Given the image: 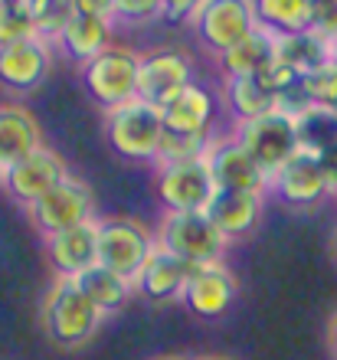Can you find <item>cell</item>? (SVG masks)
Returning <instances> with one entry per match:
<instances>
[{
  "instance_id": "6da1fadb",
  "label": "cell",
  "mask_w": 337,
  "mask_h": 360,
  "mask_svg": "<svg viewBox=\"0 0 337 360\" xmlns=\"http://www.w3.org/2000/svg\"><path fill=\"white\" fill-rule=\"evenodd\" d=\"M39 318H43V331L49 341L56 347H66V351L89 344L105 321V314L79 292V285L72 278H56L49 285Z\"/></svg>"
},
{
  "instance_id": "7a4b0ae2",
  "label": "cell",
  "mask_w": 337,
  "mask_h": 360,
  "mask_svg": "<svg viewBox=\"0 0 337 360\" xmlns=\"http://www.w3.org/2000/svg\"><path fill=\"white\" fill-rule=\"evenodd\" d=\"M105 138L112 144V151L125 161L154 164L160 138H164V115L158 105L132 98L105 112Z\"/></svg>"
},
{
  "instance_id": "3957f363",
  "label": "cell",
  "mask_w": 337,
  "mask_h": 360,
  "mask_svg": "<svg viewBox=\"0 0 337 360\" xmlns=\"http://www.w3.org/2000/svg\"><path fill=\"white\" fill-rule=\"evenodd\" d=\"M138 63L141 56L128 46H108L82 66V86L102 112L138 98Z\"/></svg>"
},
{
  "instance_id": "277c9868",
  "label": "cell",
  "mask_w": 337,
  "mask_h": 360,
  "mask_svg": "<svg viewBox=\"0 0 337 360\" xmlns=\"http://www.w3.org/2000/svg\"><path fill=\"white\" fill-rule=\"evenodd\" d=\"M158 246H164L190 266H206V262H223L226 236L213 226V219L203 210L164 213L158 229Z\"/></svg>"
},
{
  "instance_id": "5b68a950",
  "label": "cell",
  "mask_w": 337,
  "mask_h": 360,
  "mask_svg": "<svg viewBox=\"0 0 337 360\" xmlns=\"http://www.w3.org/2000/svg\"><path fill=\"white\" fill-rule=\"evenodd\" d=\"M154 249H158V233H151L141 219H98V266L112 269L128 282L138 278Z\"/></svg>"
},
{
  "instance_id": "8992f818",
  "label": "cell",
  "mask_w": 337,
  "mask_h": 360,
  "mask_svg": "<svg viewBox=\"0 0 337 360\" xmlns=\"http://www.w3.org/2000/svg\"><path fill=\"white\" fill-rule=\"evenodd\" d=\"M233 138L253 154V161L262 167L269 180L301 151L295 122L281 112L259 115V118H249V122H236Z\"/></svg>"
},
{
  "instance_id": "52a82bcc",
  "label": "cell",
  "mask_w": 337,
  "mask_h": 360,
  "mask_svg": "<svg viewBox=\"0 0 337 360\" xmlns=\"http://www.w3.org/2000/svg\"><path fill=\"white\" fill-rule=\"evenodd\" d=\"M190 23L197 39L216 56H223L226 49H233L253 30H259L253 0H203Z\"/></svg>"
},
{
  "instance_id": "ba28073f",
  "label": "cell",
  "mask_w": 337,
  "mask_h": 360,
  "mask_svg": "<svg viewBox=\"0 0 337 360\" xmlns=\"http://www.w3.org/2000/svg\"><path fill=\"white\" fill-rule=\"evenodd\" d=\"M27 213L43 239L56 236L63 229L85 223V219H95V193L82 177L69 174L59 187H53L46 197H39L33 207H27Z\"/></svg>"
},
{
  "instance_id": "9c48e42d",
  "label": "cell",
  "mask_w": 337,
  "mask_h": 360,
  "mask_svg": "<svg viewBox=\"0 0 337 360\" xmlns=\"http://www.w3.org/2000/svg\"><path fill=\"white\" fill-rule=\"evenodd\" d=\"M69 177V164L56 148H37L33 154L20 158L17 164L4 167L0 187L7 190L10 200H17L20 207H33L39 197H46L53 187H59Z\"/></svg>"
},
{
  "instance_id": "30bf717a",
  "label": "cell",
  "mask_w": 337,
  "mask_h": 360,
  "mask_svg": "<svg viewBox=\"0 0 337 360\" xmlns=\"http://www.w3.org/2000/svg\"><path fill=\"white\" fill-rule=\"evenodd\" d=\"M158 197L167 207V213H190V210H206L213 200L216 184L210 174L206 158L184 164H164L158 167Z\"/></svg>"
},
{
  "instance_id": "8fae6325",
  "label": "cell",
  "mask_w": 337,
  "mask_h": 360,
  "mask_svg": "<svg viewBox=\"0 0 337 360\" xmlns=\"http://www.w3.org/2000/svg\"><path fill=\"white\" fill-rule=\"evenodd\" d=\"M53 72V46L39 33L0 46V86L13 95L37 92Z\"/></svg>"
},
{
  "instance_id": "7c38bea8",
  "label": "cell",
  "mask_w": 337,
  "mask_h": 360,
  "mask_svg": "<svg viewBox=\"0 0 337 360\" xmlns=\"http://www.w3.org/2000/svg\"><path fill=\"white\" fill-rule=\"evenodd\" d=\"M190 82H193V63H190L187 53H180V49H151V53H141L138 98L164 108Z\"/></svg>"
},
{
  "instance_id": "4fadbf2b",
  "label": "cell",
  "mask_w": 337,
  "mask_h": 360,
  "mask_svg": "<svg viewBox=\"0 0 337 360\" xmlns=\"http://www.w3.org/2000/svg\"><path fill=\"white\" fill-rule=\"evenodd\" d=\"M210 174H213L216 190H249V193H269V177L259 164L253 161V154L243 144L229 138H216L210 154H206Z\"/></svg>"
},
{
  "instance_id": "5bb4252c",
  "label": "cell",
  "mask_w": 337,
  "mask_h": 360,
  "mask_svg": "<svg viewBox=\"0 0 337 360\" xmlns=\"http://www.w3.org/2000/svg\"><path fill=\"white\" fill-rule=\"evenodd\" d=\"M236 295H239V285H236L233 272L223 262H206V266L193 269L187 292H184L180 302L203 321H216V318H223L233 308Z\"/></svg>"
},
{
  "instance_id": "9a60e30c",
  "label": "cell",
  "mask_w": 337,
  "mask_h": 360,
  "mask_svg": "<svg viewBox=\"0 0 337 360\" xmlns=\"http://www.w3.org/2000/svg\"><path fill=\"white\" fill-rule=\"evenodd\" d=\"M269 193H275L288 207H314L331 193V180L314 154L298 151L269 180Z\"/></svg>"
},
{
  "instance_id": "2e32d148",
  "label": "cell",
  "mask_w": 337,
  "mask_h": 360,
  "mask_svg": "<svg viewBox=\"0 0 337 360\" xmlns=\"http://www.w3.org/2000/svg\"><path fill=\"white\" fill-rule=\"evenodd\" d=\"M190 262L177 259L174 252H167L164 246H158L151 252V259L144 262V269L134 278V295H141L144 302L154 304H167V302H180L187 292V282L193 275Z\"/></svg>"
},
{
  "instance_id": "e0dca14e",
  "label": "cell",
  "mask_w": 337,
  "mask_h": 360,
  "mask_svg": "<svg viewBox=\"0 0 337 360\" xmlns=\"http://www.w3.org/2000/svg\"><path fill=\"white\" fill-rule=\"evenodd\" d=\"M46 259L56 278H75L98 266V219H85L72 229L46 236Z\"/></svg>"
},
{
  "instance_id": "ac0fdd59",
  "label": "cell",
  "mask_w": 337,
  "mask_h": 360,
  "mask_svg": "<svg viewBox=\"0 0 337 360\" xmlns=\"http://www.w3.org/2000/svg\"><path fill=\"white\" fill-rule=\"evenodd\" d=\"M265 210V193H249V190H216L213 200L206 203V217L213 219V226L229 239L249 236Z\"/></svg>"
},
{
  "instance_id": "d6986e66",
  "label": "cell",
  "mask_w": 337,
  "mask_h": 360,
  "mask_svg": "<svg viewBox=\"0 0 337 360\" xmlns=\"http://www.w3.org/2000/svg\"><path fill=\"white\" fill-rule=\"evenodd\" d=\"M164 128L177 134H213L216 95L200 82H190L184 92H177L164 108Z\"/></svg>"
},
{
  "instance_id": "ffe728a7",
  "label": "cell",
  "mask_w": 337,
  "mask_h": 360,
  "mask_svg": "<svg viewBox=\"0 0 337 360\" xmlns=\"http://www.w3.org/2000/svg\"><path fill=\"white\" fill-rule=\"evenodd\" d=\"M37 148H43V128H39L37 115L23 105L4 102L0 105V164L10 167Z\"/></svg>"
},
{
  "instance_id": "44dd1931",
  "label": "cell",
  "mask_w": 337,
  "mask_h": 360,
  "mask_svg": "<svg viewBox=\"0 0 337 360\" xmlns=\"http://www.w3.org/2000/svg\"><path fill=\"white\" fill-rule=\"evenodd\" d=\"M56 46L66 53L72 63L85 66L89 59H95L98 53L112 46V20L95 17V13H79L75 10L72 20H69L63 33H59Z\"/></svg>"
},
{
  "instance_id": "7402d4cb",
  "label": "cell",
  "mask_w": 337,
  "mask_h": 360,
  "mask_svg": "<svg viewBox=\"0 0 337 360\" xmlns=\"http://www.w3.org/2000/svg\"><path fill=\"white\" fill-rule=\"evenodd\" d=\"M72 282L79 285V292H82L102 314L122 311L134 295V282H128V278H122L118 272H112V269H105V266L85 269L82 275H75Z\"/></svg>"
},
{
  "instance_id": "603a6c76",
  "label": "cell",
  "mask_w": 337,
  "mask_h": 360,
  "mask_svg": "<svg viewBox=\"0 0 337 360\" xmlns=\"http://www.w3.org/2000/svg\"><path fill=\"white\" fill-rule=\"evenodd\" d=\"M275 56L288 63L298 76H308L324 63H331V39H324L314 30L305 33H288V37H275Z\"/></svg>"
},
{
  "instance_id": "cb8c5ba5",
  "label": "cell",
  "mask_w": 337,
  "mask_h": 360,
  "mask_svg": "<svg viewBox=\"0 0 337 360\" xmlns=\"http://www.w3.org/2000/svg\"><path fill=\"white\" fill-rule=\"evenodd\" d=\"M275 59V37L269 30H253L243 43H236L233 49H226L220 56V69H223L226 79H236V76H255L265 63Z\"/></svg>"
},
{
  "instance_id": "d4e9b609",
  "label": "cell",
  "mask_w": 337,
  "mask_h": 360,
  "mask_svg": "<svg viewBox=\"0 0 337 360\" xmlns=\"http://www.w3.org/2000/svg\"><path fill=\"white\" fill-rule=\"evenodd\" d=\"M259 27L272 37H288L311 30V0H253Z\"/></svg>"
},
{
  "instance_id": "484cf974",
  "label": "cell",
  "mask_w": 337,
  "mask_h": 360,
  "mask_svg": "<svg viewBox=\"0 0 337 360\" xmlns=\"http://www.w3.org/2000/svg\"><path fill=\"white\" fill-rule=\"evenodd\" d=\"M223 102H226V108H229V115H233V122H249V118L275 112V95L265 92L255 76L226 79Z\"/></svg>"
},
{
  "instance_id": "4316f807",
  "label": "cell",
  "mask_w": 337,
  "mask_h": 360,
  "mask_svg": "<svg viewBox=\"0 0 337 360\" xmlns=\"http://www.w3.org/2000/svg\"><path fill=\"white\" fill-rule=\"evenodd\" d=\"M295 134H298L301 151L318 158L321 151H328L331 144H337V112L311 105L295 118Z\"/></svg>"
},
{
  "instance_id": "83f0119b",
  "label": "cell",
  "mask_w": 337,
  "mask_h": 360,
  "mask_svg": "<svg viewBox=\"0 0 337 360\" xmlns=\"http://www.w3.org/2000/svg\"><path fill=\"white\" fill-rule=\"evenodd\" d=\"M216 134H177L164 128V138H160L158 148V161L154 167H164V164H184V161H200L210 154Z\"/></svg>"
},
{
  "instance_id": "f1b7e54d",
  "label": "cell",
  "mask_w": 337,
  "mask_h": 360,
  "mask_svg": "<svg viewBox=\"0 0 337 360\" xmlns=\"http://www.w3.org/2000/svg\"><path fill=\"white\" fill-rule=\"evenodd\" d=\"M301 89L311 98V105L337 112V63H324L321 69L301 76Z\"/></svg>"
},
{
  "instance_id": "f546056e",
  "label": "cell",
  "mask_w": 337,
  "mask_h": 360,
  "mask_svg": "<svg viewBox=\"0 0 337 360\" xmlns=\"http://www.w3.org/2000/svg\"><path fill=\"white\" fill-rule=\"evenodd\" d=\"M255 79H259V86H262L269 95H275V98H279L281 92H288L291 86H298L301 82L298 72H295L288 63H281L279 56L272 59V63H265V66L255 72Z\"/></svg>"
},
{
  "instance_id": "4dcf8cb0",
  "label": "cell",
  "mask_w": 337,
  "mask_h": 360,
  "mask_svg": "<svg viewBox=\"0 0 337 360\" xmlns=\"http://www.w3.org/2000/svg\"><path fill=\"white\" fill-rule=\"evenodd\" d=\"M72 13H75V0H49L46 13H43V20H39V27H37V33L43 39H49V43H56L59 33H63V27L72 20Z\"/></svg>"
},
{
  "instance_id": "1f68e13d",
  "label": "cell",
  "mask_w": 337,
  "mask_h": 360,
  "mask_svg": "<svg viewBox=\"0 0 337 360\" xmlns=\"http://www.w3.org/2000/svg\"><path fill=\"white\" fill-rule=\"evenodd\" d=\"M311 30L324 39H337V0H311Z\"/></svg>"
},
{
  "instance_id": "d6a6232c",
  "label": "cell",
  "mask_w": 337,
  "mask_h": 360,
  "mask_svg": "<svg viewBox=\"0 0 337 360\" xmlns=\"http://www.w3.org/2000/svg\"><path fill=\"white\" fill-rule=\"evenodd\" d=\"M160 13L158 0H115V17L125 23H148Z\"/></svg>"
},
{
  "instance_id": "836d02e7",
  "label": "cell",
  "mask_w": 337,
  "mask_h": 360,
  "mask_svg": "<svg viewBox=\"0 0 337 360\" xmlns=\"http://www.w3.org/2000/svg\"><path fill=\"white\" fill-rule=\"evenodd\" d=\"M160 4V13L158 17L167 23V27H180V23H190L193 13L200 10L203 0H158Z\"/></svg>"
},
{
  "instance_id": "e575fe53",
  "label": "cell",
  "mask_w": 337,
  "mask_h": 360,
  "mask_svg": "<svg viewBox=\"0 0 337 360\" xmlns=\"http://www.w3.org/2000/svg\"><path fill=\"white\" fill-rule=\"evenodd\" d=\"M37 33V27L33 23H27V20L13 17L10 10H0V46H10V43H20V39H27Z\"/></svg>"
},
{
  "instance_id": "d590c367",
  "label": "cell",
  "mask_w": 337,
  "mask_h": 360,
  "mask_svg": "<svg viewBox=\"0 0 337 360\" xmlns=\"http://www.w3.org/2000/svg\"><path fill=\"white\" fill-rule=\"evenodd\" d=\"M46 4L49 0H7V10L13 13V17L39 27V20H43V13H46Z\"/></svg>"
},
{
  "instance_id": "8d00e7d4",
  "label": "cell",
  "mask_w": 337,
  "mask_h": 360,
  "mask_svg": "<svg viewBox=\"0 0 337 360\" xmlns=\"http://www.w3.org/2000/svg\"><path fill=\"white\" fill-rule=\"evenodd\" d=\"M79 13H95V17L115 20V0H75Z\"/></svg>"
},
{
  "instance_id": "74e56055",
  "label": "cell",
  "mask_w": 337,
  "mask_h": 360,
  "mask_svg": "<svg viewBox=\"0 0 337 360\" xmlns=\"http://www.w3.org/2000/svg\"><path fill=\"white\" fill-rule=\"evenodd\" d=\"M318 161H321V167H324V174H328V180H331V193H334V187H337V144H331L328 151H321V154H318Z\"/></svg>"
},
{
  "instance_id": "f35d334b",
  "label": "cell",
  "mask_w": 337,
  "mask_h": 360,
  "mask_svg": "<svg viewBox=\"0 0 337 360\" xmlns=\"http://www.w3.org/2000/svg\"><path fill=\"white\" fill-rule=\"evenodd\" d=\"M331 351L337 357V314H334V321H331Z\"/></svg>"
},
{
  "instance_id": "ab89813d",
  "label": "cell",
  "mask_w": 337,
  "mask_h": 360,
  "mask_svg": "<svg viewBox=\"0 0 337 360\" xmlns=\"http://www.w3.org/2000/svg\"><path fill=\"white\" fill-rule=\"evenodd\" d=\"M331 63H337V39H331Z\"/></svg>"
},
{
  "instance_id": "60d3db41",
  "label": "cell",
  "mask_w": 337,
  "mask_h": 360,
  "mask_svg": "<svg viewBox=\"0 0 337 360\" xmlns=\"http://www.w3.org/2000/svg\"><path fill=\"white\" fill-rule=\"evenodd\" d=\"M197 360H236V357H197Z\"/></svg>"
},
{
  "instance_id": "b9f144b4",
  "label": "cell",
  "mask_w": 337,
  "mask_h": 360,
  "mask_svg": "<svg viewBox=\"0 0 337 360\" xmlns=\"http://www.w3.org/2000/svg\"><path fill=\"white\" fill-rule=\"evenodd\" d=\"M154 360H184V357H154Z\"/></svg>"
},
{
  "instance_id": "7bdbcfd3",
  "label": "cell",
  "mask_w": 337,
  "mask_h": 360,
  "mask_svg": "<svg viewBox=\"0 0 337 360\" xmlns=\"http://www.w3.org/2000/svg\"><path fill=\"white\" fill-rule=\"evenodd\" d=\"M0 10H7V0H0Z\"/></svg>"
},
{
  "instance_id": "ee69618b",
  "label": "cell",
  "mask_w": 337,
  "mask_h": 360,
  "mask_svg": "<svg viewBox=\"0 0 337 360\" xmlns=\"http://www.w3.org/2000/svg\"><path fill=\"white\" fill-rule=\"evenodd\" d=\"M334 256H337V233H334Z\"/></svg>"
},
{
  "instance_id": "f6af8a7d",
  "label": "cell",
  "mask_w": 337,
  "mask_h": 360,
  "mask_svg": "<svg viewBox=\"0 0 337 360\" xmlns=\"http://www.w3.org/2000/svg\"><path fill=\"white\" fill-rule=\"evenodd\" d=\"M0 180H4V164H0Z\"/></svg>"
},
{
  "instance_id": "bcb514c9",
  "label": "cell",
  "mask_w": 337,
  "mask_h": 360,
  "mask_svg": "<svg viewBox=\"0 0 337 360\" xmlns=\"http://www.w3.org/2000/svg\"><path fill=\"white\" fill-rule=\"evenodd\" d=\"M334 197H337V187H334Z\"/></svg>"
}]
</instances>
